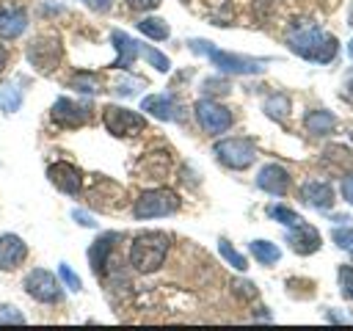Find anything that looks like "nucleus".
<instances>
[{
	"label": "nucleus",
	"instance_id": "2eb2a0df",
	"mask_svg": "<svg viewBox=\"0 0 353 331\" xmlns=\"http://www.w3.org/2000/svg\"><path fill=\"white\" fill-rule=\"evenodd\" d=\"M110 41H113V47H116V61H113L110 66H113V69H130L132 61L141 55V44H138L130 33H124V30H113V33H110Z\"/></svg>",
	"mask_w": 353,
	"mask_h": 331
},
{
	"label": "nucleus",
	"instance_id": "39448f33",
	"mask_svg": "<svg viewBox=\"0 0 353 331\" xmlns=\"http://www.w3.org/2000/svg\"><path fill=\"white\" fill-rule=\"evenodd\" d=\"M212 152L226 168H234V171L248 168L256 157V146L251 138H223L212 146Z\"/></svg>",
	"mask_w": 353,
	"mask_h": 331
},
{
	"label": "nucleus",
	"instance_id": "f3484780",
	"mask_svg": "<svg viewBox=\"0 0 353 331\" xmlns=\"http://www.w3.org/2000/svg\"><path fill=\"white\" fill-rule=\"evenodd\" d=\"M28 28V11L19 6H0V39H19Z\"/></svg>",
	"mask_w": 353,
	"mask_h": 331
},
{
	"label": "nucleus",
	"instance_id": "ddd939ff",
	"mask_svg": "<svg viewBox=\"0 0 353 331\" xmlns=\"http://www.w3.org/2000/svg\"><path fill=\"white\" fill-rule=\"evenodd\" d=\"M256 188L270 193V196H284L290 190V174L287 168H281L279 163H268L259 168L256 174Z\"/></svg>",
	"mask_w": 353,
	"mask_h": 331
},
{
	"label": "nucleus",
	"instance_id": "58836bf2",
	"mask_svg": "<svg viewBox=\"0 0 353 331\" xmlns=\"http://www.w3.org/2000/svg\"><path fill=\"white\" fill-rule=\"evenodd\" d=\"M132 86H138V80H127V83H119V86H116V91H119V94H132V91H135Z\"/></svg>",
	"mask_w": 353,
	"mask_h": 331
},
{
	"label": "nucleus",
	"instance_id": "b1692460",
	"mask_svg": "<svg viewBox=\"0 0 353 331\" xmlns=\"http://www.w3.org/2000/svg\"><path fill=\"white\" fill-rule=\"evenodd\" d=\"M69 86L77 88V91H83V94H97V91H102V88H99V77H97L94 72H77Z\"/></svg>",
	"mask_w": 353,
	"mask_h": 331
},
{
	"label": "nucleus",
	"instance_id": "f03ea898",
	"mask_svg": "<svg viewBox=\"0 0 353 331\" xmlns=\"http://www.w3.org/2000/svg\"><path fill=\"white\" fill-rule=\"evenodd\" d=\"M168 234L165 232H141L130 245V265L138 273H154L168 257Z\"/></svg>",
	"mask_w": 353,
	"mask_h": 331
},
{
	"label": "nucleus",
	"instance_id": "412c9836",
	"mask_svg": "<svg viewBox=\"0 0 353 331\" xmlns=\"http://www.w3.org/2000/svg\"><path fill=\"white\" fill-rule=\"evenodd\" d=\"M138 30L143 33V36H149V39H154V41H163V39H168V22L165 19H160V17H143L141 22H138Z\"/></svg>",
	"mask_w": 353,
	"mask_h": 331
},
{
	"label": "nucleus",
	"instance_id": "7c9ffc66",
	"mask_svg": "<svg viewBox=\"0 0 353 331\" xmlns=\"http://www.w3.org/2000/svg\"><path fill=\"white\" fill-rule=\"evenodd\" d=\"M339 287H342V295L347 301H353V268L350 265H342L339 268Z\"/></svg>",
	"mask_w": 353,
	"mask_h": 331
},
{
	"label": "nucleus",
	"instance_id": "4468645a",
	"mask_svg": "<svg viewBox=\"0 0 353 331\" xmlns=\"http://www.w3.org/2000/svg\"><path fill=\"white\" fill-rule=\"evenodd\" d=\"M25 257H28V245L19 234H14V232L0 234V270L19 268L25 262Z\"/></svg>",
	"mask_w": 353,
	"mask_h": 331
},
{
	"label": "nucleus",
	"instance_id": "c9c22d12",
	"mask_svg": "<svg viewBox=\"0 0 353 331\" xmlns=\"http://www.w3.org/2000/svg\"><path fill=\"white\" fill-rule=\"evenodd\" d=\"M72 218H74L80 226H88V229H91V226H97V221H94L88 212H83V210H72Z\"/></svg>",
	"mask_w": 353,
	"mask_h": 331
},
{
	"label": "nucleus",
	"instance_id": "f257e3e1",
	"mask_svg": "<svg viewBox=\"0 0 353 331\" xmlns=\"http://www.w3.org/2000/svg\"><path fill=\"white\" fill-rule=\"evenodd\" d=\"M287 47L295 55H301V58H306L312 63H331L336 58V52H339V41L331 33H325V30H320L314 25L295 28L287 36Z\"/></svg>",
	"mask_w": 353,
	"mask_h": 331
},
{
	"label": "nucleus",
	"instance_id": "4be33fe9",
	"mask_svg": "<svg viewBox=\"0 0 353 331\" xmlns=\"http://www.w3.org/2000/svg\"><path fill=\"white\" fill-rule=\"evenodd\" d=\"M290 108H292V102H290L287 94H273V97L265 99V113L270 119H276V121H284L287 113H290Z\"/></svg>",
	"mask_w": 353,
	"mask_h": 331
},
{
	"label": "nucleus",
	"instance_id": "ea45409f",
	"mask_svg": "<svg viewBox=\"0 0 353 331\" xmlns=\"http://www.w3.org/2000/svg\"><path fill=\"white\" fill-rule=\"evenodd\" d=\"M6 63H8V52H6V47L0 44V72L6 69Z\"/></svg>",
	"mask_w": 353,
	"mask_h": 331
},
{
	"label": "nucleus",
	"instance_id": "c85d7f7f",
	"mask_svg": "<svg viewBox=\"0 0 353 331\" xmlns=\"http://www.w3.org/2000/svg\"><path fill=\"white\" fill-rule=\"evenodd\" d=\"M58 276H61V281H63V284H66L72 292H77V290L83 287V284H80V276H77V273H74V270H72L66 262H61V265H58Z\"/></svg>",
	"mask_w": 353,
	"mask_h": 331
},
{
	"label": "nucleus",
	"instance_id": "c756f323",
	"mask_svg": "<svg viewBox=\"0 0 353 331\" xmlns=\"http://www.w3.org/2000/svg\"><path fill=\"white\" fill-rule=\"evenodd\" d=\"M331 237H334V243H336L339 248L353 251V226H339V229L331 232Z\"/></svg>",
	"mask_w": 353,
	"mask_h": 331
},
{
	"label": "nucleus",
	"instance_id": "1a4fd4ad",
	"mask_svg": "<svg viewBox=\"0 0 353 331\" xmlns=\"http://www.w3.org/2000/svg\"><path fill=\"white\" fill-rule=\"evenodd\" d=\"M22 287H25V292H28L33 301H39V303H55V301H61V284H58V279H55L50 270H44V268H33V270L25 276Z\"/></svg>",
	"mask_w": 353,
	"mask_h": 331
},
{
	"label": "nucleus",
	"instance_id": "6e6552de",
	"mask_svg": "<svg viewBox=\"0 0 353 331\" xmlns=\"http://www.w3.org/2000/svg\"><path fill=\"white\" fill-rule=\"evenodd\" d=\"M193 110H196L199 127H201L204 132H210V135H221V132H226V130L232 127V110L223 108V105L215 102V99H199Z\"/></svg>",
	"mask_w": 353,
	"mask_h": 331
},
{
	"label": "nucleus",
	"instance_id": "9d476101",
	"mask_svg": "<svg viewBox=\"0 0 353 331\" xmlns=\"http://www.w3.org/2000/svg\"><path fill=\"white\" fill-rule=\"evenodd\" d=\"M50 119H52L58 127L74 130V127H80V124H85V121L91 119V105L74 102V99H69V97H58V99L52 102Z\"/></svg>",
	"mask_w": 353,
	"mask_h": 331
},
{
	"label": "nucleus",
	"instance_id": "e433bc0d",
	"mask_svg": "<svg viewBox=\"0 0 353 331\" xmlns=\"http://www.w3.org/2000/svg\"><path fill=\"white\" fill-rule=\"evenodd\" d=\"M342 97L353 102V69L345 74V83H342Z\"/></svg>",
	"mask_w": 353,
	"mask_h": 331
},
{
	"label": "nucleus",
	"instance_id": "9b49d317",
	"mask_svg": "<svg viewBox=\"0 0 353 331\" xmlns=\"http://www.w3.org/2000/svg\"><path fill=\"white\" fill-rule=\"evenodd\" d=\"M47 177H50V182H52V185H55L61 193L77 196V193L83 190V171H80L77 166L66 163V160L52 163V166L47 168Z\"/></svg>",
	"mask_w": 353,
	"mask_h": 331
},
{
	"label": "nucleus",
	"instance_id": "a211bd4d",
	"mask_svg": "<svg viewBox=\"0 0 353 331\" xmlns=\"http://www.w3.org/2000/svg\"><path fill=\"white\" fill-rule=\"evenodd\" d=\"M301 201L314 207V210H328L334 204V190L323 179H309L301 185Z\"/></svg>",
	"mask_w": 353,
	"mask_h": 331
},
{
	"label": "nucleus",
	"instance_id": "4c0bfd02",
	"mask_svg": "<svg viewBox=\"0 0 353 331\" xmlns=\"http://www.w3.org/2000/svg\"><path fill=\"white\" fill-rule=\"evenodd\" d=\"M88 8H94V11H108L110 8V0H83Z\"/></svg>",
	"mask_w": 353,
	"mask_h": 331
},
{
	"label": "nucleus",
	"instance_id": "5701e85b",
	"mask_svg": "<svg viewBox=\"0 0 353 331\" xmlns=\"http://www.w3.org/2000/svg\"><path fill=\"white\" fill-rule=\"evenodd\" d=\"M251 254L256 257L259 265H273V262H279V257H281L279 245H273L270 240H254V243H251Z\"/></svg>",
	"mask_w": 353,
	"mask_h": 331
},
{
	"label": "nucleus",
	"instance_id": "0eeeda50",
	"mask_svg": "<svg viewBox=\"0 0 353 331\" xmlns=\"http://www.w3.org/2000/svg\"><path fill=\"white\" fill-rule=\"evenodd\" d=\"M102 121H105V130L110 135H138L143 127H146V119L135 110H127V108H119V105H108L102 110Z\"/></svg>",
	"mask_w": 353,
	"mask_h": 331
},
{
	"label": "nucleus",
	"instance_id": "20e7f679",
	"mask_svg": "<svg viewBox=\"0 0 353 331\" xmlns=\"http://www.w3.org/2000/svg\"><path fill=\"white\" fill-rule=\"evenodd\" d=\"M179 210V196L168 188H152V190H143L138 199H135V207H132V215L138 221H146V218H163V215H171Z\"/></svg>",
	"mask_w": 353,
	"mask_h": 331
},
{
	"label": "nucleus",
	"instance_id": "a19ab883",
	"mask_svg": "<svg viewBox=\"0 0 353 331\" xmlns=\"http://www.w3.org/2000/svg\"><path fill=\"white\" fill-rule=\"evenodd\" d=\"M347 52H350V58H353V39H350V44H347Z\"/></svg>",
	"mask_w": 353,
	"mask_h": 331
},
{
	"label": "nucleus",
	"instance_id": "cd10ccee",
	"mask_svg": "<svg viewBox=\"0 0 353 331\" xmlns=\"http://www.w3.org/2000/svg\"><path fill=\"white\" fill-rule=\"evenodd\" d=\"M141 52H143V58H146L157 72H168V69H171L168 55H163L160 50H154V47H141Z\"/></svg>",
	"mask_w": 353,
	"mask_h": 331
},
{
	"label": "nucleus",
	"instance_id": "473e14b6",
	"mask_svg": "<svg viewBox=\"0 0 353 331\" xmlns=\"http://www.w3.org/2000/svg\"><path fill=\"white\" fill-rule=\"evenodd\" d=\"M232 287H234V292H237L240 298H254V295H256V287H254L251 281H234Z\"/></svg>",
	"mask_w": 353,
	"mask_h": 331
},
{
	"label": "nucleus",
	"instance_id": "6ab92c4d",
	"mask_svg": "<svg viewBox=\"0 0 353 331\" xmlns=\"http://www.w3.org/2000/svg\"><path fill=\"white\" fill-rule=\"evenodd\" d=\"M116 240H119V234H116V232H108V234H102V237L91 245L88 259H91V268H94V273H97V276H102V273H105L108 254H110V248H113V243H116Z\"/></svg>",
	"mask_w": 353,
	"mask_h": 331
},
{
	"label": "nucleus",
	"instance_id": "dca6fc26",
	"mask_svg": "<svg viewBox=\"0 0 353 331\" xmlns=\"http://www.w3.org/2000/svg\"><path fill=\"white\" fill-rule=\"evenodd\" d=\"M292 232L287 234V243H290V248L295 251V254H301V257H306V254H314L317 248H320V232L314 229V226H309V223H298V226H290Z\"/></svg>",
	"mask_w": 353,
	"mask_h": 331
},
{
	"label": "nucleus",
	"instance_id": "a878e982",
	"mask_svg": "<svg viewBox=\"0 0 353 331\" xmlns=\"http://www.w3.org/2000/svg\"><path fill=\"white\" fill-rule=\"evenodd\" d=\"M19 105H22V91H19V88H14V86L0 88V110H6V113H17Z\"/></svg>",
	"mask_w": 353,
	"mask_h": 331
},
{
	"label": "nucleus",
	"instance_id": "2f4dec72",
	"mask_svg": "<svg viewBox=\"0 0 353 331\" xmlns=\"http://www.w3.org/2000/svg\"><path fill=\"white\" fill-rule=\"evenodd\" d=\"M0 323H25V317L17 306H0Z\"/></svg>",
	"mask_w": 353,
	"mask_h": 331
},
{
	"label": "nucleus",
	"instance_id": "72a5a7b5",
	"mask_svg": "<svg viewBox=\"0 0 353 331\" xmlns=\"http://www.w3.org/2000/svg\"><path fill=\"white\" fill-rule=\"evenodd\" d=\"M342 199L353 207V174H347V177L342 179Z\"/></svg>",
	"mask_w": 353,
	"mask_h": 331
},
{
	"label": "nucleus",
	"instance_id": "393cba45",
	"mask_svg": "<svg viewBox=\"0 0 353 331\" xmlns=\"http://www.w3.org/2000/svg\"><path fill=\"white\" fill-rule=\"evenodd\" d=\"M268 215H270L273 221L284 223V226H298V223L303 221L295 210H290V207H284V204H270V207H268Z\"/></svg>",
	"mask_w": 353,
	"mask_h": 331
},
{
	"label": "nucleus",
	"instance_id": "f8f14e48",
	"mask_svg": "<svg viewBox=\"0 0 353 331\" xmlns=\"http://www.w3.org/2000/svg\"><path fill=\"white\" fill-rule=\"evenodd\" d=\"M141 110H146L149 116L160 119V121H182L185 119V110L182 105L168 97V94H149L141 99Z\"/></svg>",
	"mask_w": 353,
	"mask_h": 331
},
{
	"label": "nucleus",
	"instance_id": "bb28decb",
	"mask_svg": "<svg viewBox=\"0 0 353 331\" xmlns=\"http://www.w3.org/2000/svg\"><path fill=\"white\" fill-rule=\"evenodd\" d=\"M218 251H221V257H223L232 268H237V270H245V268H248L245 257H243V254H237V251L232 248V243H229V240H221V243H218Z\"/></svg>",
	"mask_w": 353,
	"mask_h": 331
},
{
	"label": "nucleus",
	"instance_id": "7ed1b4c3",
	"mask_svg": "<svg viewBox=\"0 0 353 331\" xmlns=\"http://www.w3.org/2000/svg\"><path fill=\"white\" fill-rule=\"evenodd\" d=\"M190 50L193 52H201L212 61V66H218L221 72L226 74H259L265 66L262 58H248V55H234V52H223V50H215L210 41H201V39H193L190 41Z\"/></svg>",
	"mask_w": 353,
	"mask_h": 331
},
{
	"label": "nucleus",
	"instance_id": "423d86ee",
	"mask_svg": "<svg viewBox=\"0 0 353 331\" xmlns=\"http://www.w3.org/2000/svg\"><path fill=\"white\" fill-rule=\"evenodd\" d=\"M61 55H63V47H61V39L58 36H36L30 44H28V61L33 69H39L41 74L52 72L58 63H61Z\"/></svg>",
	"mask_w": 353,
	"mask_h": 331
},
{
	"label": "nucleus",
	"instance_id": "f704fd0d",
	"mask_svg": "<svg viewBox=\"0 0 353 331\" xmlns=\"http://www.w3.org/2000/svg\"><path fill=\"white\" fill-rule=\"evenodd\" d=\"M127 3H130V8H135V11H152V8L160 6V0H127Z\"/></svg>",
	"mask_w": 353,
	"mask_h": 331
},
{
	"label": "nucleus",
	"instance_id": "aec40b11",
	"mask_svg": "<svg viewBox=\"0 0 353 331\" xmlns=\"http://www.w3.org/2000/svg\"><path fill=\"white\" fill-rule=\"evenodd\" d=\"M303 127H306V132L320 138V135H331L336 130V119L331 110H309L303 119Z\"/></svg>",
	"mask_w": 353,
	"mask_h": 331
}]
</instances>
